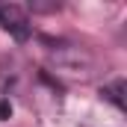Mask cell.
Masks as SVG:
<instances>
[{
    "label": "cell",
    "instance_id": "1",
    "mask_svg": "<svg viewBox=\"0 0 127 127\" xmlns=\"http://www.w3.org/2000/svg\"><path fill=\"white\" fill-rule=\"evenodd\" d=\"M0 27L9 32L15 41H27L30 38V18H27V9L18 6V3H0Z\"/></svg>",
    "mask_w": 127,
    "mask_h": 127
},
{
    "label": "cell",
    "instance_id": "2",
    "mask_svg": "<svg viewBox=\"0 0 127 127\" xmlns=\"http://www.w3.org/2000/svg\"><path fill=\"white\" fill-rule=\"evenodd\" d=\"M100 95L106 97V100H112L118 109H124V80H115V83L103 86V89H100Z\"/></svg>",
    "mask_w": 127,
    "mask_h": 127
},
{
    "label": "cell",
    "instance_id": "3",
    "mask_svg": "<svg viewBox=\"0 0 127 127\" xmlns=\"http://www.w3.org/2000/svg\"><path fill=\"white\" fill-rule=\"evenodd\" d=\"M9 112H12L9 103H0V118H9Z\"/></svg>",
    "mask_w": 127,
    "mask_h": 127
}]
</instances>
